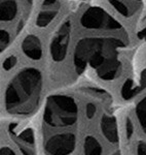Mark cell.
Here are the masks:
<instances>
[{"mask_svg": "<svg viewBox=\"0 0 146 155\" xmlns=\"http://www.w3.org/2000/svg\"><path fill=\"white\" fill-rule=\"evenodd\" d=\"M72 24L70 20H66L56 30L49 45V53L54 62L60 63L67 57L70 47Z\"/></svg>", "mask_w": 146, "mask_h": 155, "instance_id": "obj_6", "label": "cell"}, {"mask_svg": "<svg viewBox=\"0 0 146 155\" xmlns=\"http://www.w3.org/2000/svg\"><path fill=\"white\" fill-rule=\"evenodd\" d=\"M62 4L60 0H43L36 14V26L38 28H45L49 26L59 16Z\"/></svg>", "mask_w": 146, "mask_h": 155, "instance_id": "obj_8", "label": "cell"}, {"mask_svg": "<svg viewBox=\"0 0 146 155\" xmlns=\"http://www.w3.org/2000/svg\"><path fill=\"white\" fill-rule=\"evenodd\" d=\"M126 134H127L128 139H131L134 134V125L130 118H127L126 120Z\"/></svg>", "mask_w": 146, "mask_h": 155, "instance_id": "obj_19", "label": "cell"}, {"mask_svg": "<svg viewBox=\"0 0 146 155\" xmlns=\"http://www.w3.org/2000/svg\"><path fill=\"white\" fill-rule=\"evenodd\" d=\"M22 51L29 59L39 60L43 53L41 41L34 34H29L22 41Z\"/></svg>", "mask_w": 146, "mask_h": 155, "instance_id": "obj_11", "label": "cell"}, {"mask_svg": "<svg viewBox=\"0 0 146 155\" xmlns=\"http://www.w3.org/2000/svg\"><path fill=\"white\" fill-rule=\"evenodd\" d=\"M97 112H98V109H97V106L93 102H89L86 104L85 106V115H86V118L89 120H93L94 118L96 117L97 115Z\"/></svg>", "mask_w": 146, "mask_h": 155, "instance_id": "obj_18", "label": "cell"}, {"mask_svg": "<svg viewBox=\"0 0 146 155\" xmlns=\"http://www.w3.org/2000/svg\"><path fill=\"white\" fill-rule=\"evenodd\" d=\"M126 44L110 36H88L80 38L74 48L73 61L78 74L92 69L99 79L109 82L123 72V50Z\"/></svg>", "mask_w": 146, "mask_h": 155, "instance_id": "obj_1", "label": "cell"}, {"mask_svg": "<svg viewBox=\"0 0 146 155\" xmlns=\"http://www.w3.org/2000/svg\"><path fill=\"white\" fill-rule=\"evenodd\" d=\"M77 145L75 130L44 134L43 152L45 155H71Z\"/></svg>", "mask_w": 146, "mask_h": 155, "instance_id": "obj_5", "label": "cell"}, {"mask_svg": "<svg viewBox=\"0 0 146 155\" xmlns=\"http://www.w3.org/2000/svg\"><path fill=\"white\" fill-rule=\"evenodd\" d=\"M80 25L85 29L100 31H117L123 26L114 17L100 6H90L85 8L79 19Z\"/></svg>", "mask_w": 146, "mask_h": 155, "instance_id": "obj_4", "label": "cell"}, {"mask_svg": "<svg viewBox=\"0 0 146 155\" xmlns=\"http://www.w3.org/2000/svg\"><path fill=\"white\" fill-rule=\"evenodd\" d=\"M85 155H103V147L100 142L93 136H86L83 140Z\"/></svg>", "mask_w": 146, "mask_h": 155, "instance_id": "obj_14", "label": "cell"}, {"mask_svg": "<svg viewBox=\"0 0 146 155\" xmlns=\"http://www.w3.org/2000/svg\"><path fill=\"white\" fill-rule=\"evenodd\" d=\"M43 89V77L35 67H26L9 81L4 94V107L8 114L19 117L33 115L39 107Z\"/></svg>", "mask_w": 146, "mask_h": 155, "instance_id": "obj_2", "label": "cell"}, {"mask_svg": "<svg viewBox=\"0 0 146 155\" xmlns=\"http://www.w3.org/2000/svg\"><path fill=\"white\" fill-rule=\"evenodd\" d=\"M139 35H140L141 38L146 42V25L143 27L142 29H141V31L139 32Z\"/></svg>", "mask_w": 146, "mask_h": 155, "instance_id": "obj_22", "label": "cell"}, {"mask_svg": "<svg viewBox=\"0 0 146 155\" xmlns=\"http://www.w3.org/2000/svg\"><path fill=\"white\" fill-rule=\"evenodd\" d=\"M108 2L125 18L133 17L142 5V0H108Z\"/></svg>", "mask_w": 146, "mask_h": 155, "instance_id": "obj_12", "label": "cell"}, {"mask_svg": "<svg viewBox=\"0 0 146 155\" xmlns=\"http://www.w3.org/2000/svg\"><path fill=\"white\" fill-rule=\"evenodd\" d=\"M100 127L104 137L110 144H118V142H120V134H118V126L115 116H113V115H104L102 119H101Z\"/></svg>", "mask_w": 146, "mask_h": 155, "instance_id": "obj_10", "label": "cell"}, {"mask_svg": "<svg viewBox=\"0 0 146 155\" xmlns=\"http://www.w3.org/2000/svg\"><path fill=\"white\" fill-rule=\"evenodd\" d=\"M17 63H18L17 57L11 55V56H8L7 58L3 60V62H2V68H3V71H8L14 68V67L17 65Z\"/></svg>", "mask_w": 146, "mask_h": 155, "instance_id": "obj_17", "label": "cell"}, {"mask_svg": "<svg viewBox=\"0 0 146 155\" xmlns=\"http://www.w3.org/2000/svg\"><path fill=\"white\" fill-rule=\"evenodd\" d=\"M9 44H11V35H9V33L6 30L0 28V53H2L8 47Z\"/></svg>", "mask_w": 146, "mask_h": 155, "instance_id": "obj_16", "label": "cell"}, {"mask_svg": "<svg viewBox=\"0 0 146 155\" xmlns=\"http://www.w3.org/2000/svg\"><path fill=\"white\" fill-rule=\"evenodd\" d=\"M146 89V68L140 71L139 76L130 79L122 87V96L125 101H130Z\"/></svg>", "mask_w": 146, "mask_h": 155, "instance_id": "obj_9", "label": "cell"}, {"mask_svg": "<svg viewBox=\"0 0 146 155\" xmlns=\"http://www.w3.org/2000/svg\"><path fill=\"white\" fill-rule=\"evenodd\" d=\"M113 155H120V153H118V152H117V153H114Z\"/></svg>", "mask_w": 146, "mask_h": 155, "instance_id": "obj_23", "label": "cell"}, {"mask_svg": "<svg viewBox=\"0 0 146 155\" xmlns=\"http://www.w3.org/2000/svg\"><path fill=\"white\" fill-rule=\"evenodd\" d=\"M0 155H17V153L11 148V147L2 146V147H0Z\"/></svg>", "mask_w": 146, "mask_h": 155, "instance_id": "obj_21", "label": "cell"}, {"mask_svg": "<svg viewBox=\"0 0 146 155\" xmlns=\"http://www.w3.org/2000/svg\"><path fill=\"white\" fill-rule=\"evenodd\" d=\"M8 132L22 155H37L35 136L32 128L11 124L8 127Z\"/></svg>", "mask_w": 146, "mask_h": 155, "instance_id": "obj_7", "label": "cell"}, {"mask_svg": "<svg viewBox=\"0 0 146 155\" xmlns=\"http://www.w3.org/2000/svg\"><path fill=\"white\" fill-rule=\"evenodd\" d=\"M19 4L17 0H0V22H11L17 18Z\"/></svg>", "mask_w": 146, "mask_h": 155, "instance_id": "obj_13", "label": "cell"}, {"mask_svg": "<svg viewBox=\"0 0 146 155\" xmlns=\"http://www.w3.org/2000/svg\"><path fill=\"white\" fill-rule=\"evenodd\" d=\"M79 109L75 99L66 94H54L46 99L42 116L44 132L75 130Z\"/></svg>", "mask_w": 146, "mask_h": 155, "instance_id": "obj_3", "label": "cell"}, {"mask_svg": "<svg viewBox=\"0 0 146 155\" xmlns=\"http://www.w3.org/2000/svg\"><path fill=\"white\" fill-rule=\"evenodd\" d=\"M136 155H146V142H138L135 147Z\"/></svg>", "mask_w": 146, "mask_h": 155, "instance_id": "obj_20", "label": "cell"}, {"mask_svg": "<svg viewBox=\"0 0 146 155\" xmlns=\"http://www.w3.org/2000/svg\"><path fill=\"white\" fill-rule=\"evenodd\" d=\"M135 114L141 130L146 136V95L137 102L135 107Z\"/></svg>", "mask_w": 146, "mask_h": 155, "instance_id": "obj_15", "label": "cell"}]
</instances>
